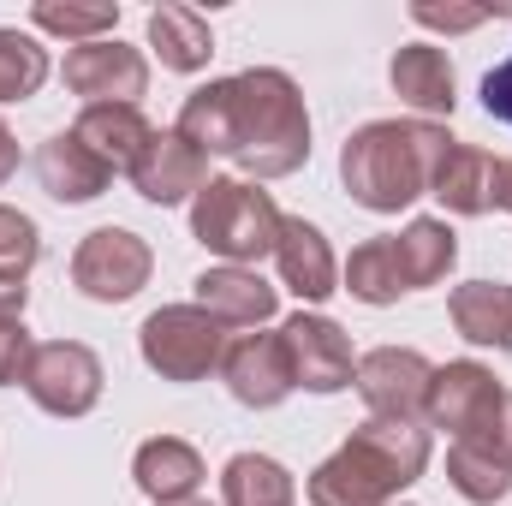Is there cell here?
Wrapping results in <instances>:
<instances>
[{
    "label": "cell",
    "instance_id": "26",
    "mask_svg": "<svg viewBox=\"0 0 512 506\" xmlns=\"http://www.w3.org/2000/svg\"><path fill=\"white\" fill-rule=\"evenodd\" d=\"M48 84V48L24 30H0V102H30Z\"/></svg>",
    "mask_w": 512,
    "mask_h": 506
},
{
    "label": "cell",
    "instance_id": "11",
    "mask_svg": "<svg viewBox=\"0 0 512 506\" xmlns=\"http://www.w3.org/2000/svg\"><path fill=\"white\" fill-rule=\"evenodd\" d=\"M280 340H286V358H292V381L304 393H340V387H352L358 358H352V340H346V328L334 316L298 310L280 328Z\"/></svg>",
    "mask_w": 512,
    "mask_h": 506
},
{
    "label": "cell",
    "instance_id": "18",
    "mask_svg": "<svg viewBox=\"0 0 512 506\" xmlns=\"http://www.w3.org/2000/svg\"><path fill=\"white\" fill-rule=\"evenodd\" d=\"M197 304H203L221 328H262V322L274 316L280 292H274L256 268L221 262V268H203V274H197Z\"/></svg>",
    "mask_w": 512,
    "mask_h": 506
},
{
    "label": "cell",
    "instance_id": "34",
    "mask_svg": "<svg viewBox=\"0 0 512 506\" xmlns=\"http://www.w3.org/2000/svg\"><path fill=\"white\" fill-rule=\"evenodd\" d=\"M12 173H18V137H12V131H6V120H0V185H6Z\"/></svg>",
    "mask_w": 512,
    "mask_h": 506
},
{
    "label": "cell",
    "instance_id": "23",
    "mask_svg": "<svg viewBox=\"0 0 512 506\" xmlns=\"http://www.w3.org/2000/svg\"><path fill=\"white\" fill-rule=\"evenodd\" d=\"M149 48L161 54L167 72H203L215 54V30L191 6H155L149 12Z\"/></svg>",
    "mask_w": 512,
    "mask_h": 506
},
{
    "label": "cell",
    "instance_id": "14",
    "mask_svg": "<svg viewBox=\"0 0 512 506\" xmlns=\"http://www.w3.org/2000/svg\"><path fill=\"white\" fill-rule=\"evenodd\" d=\"M221 381H227V393H233L239 405H251V411H274V405L298 387L280 334H239V340H227V352H221Z\"/></svg>",
    "mask_w": 512,
    "mask_h": 506
},
{
    "label": "cell",
    "instance_id": "12",
    "mask_svg": "<svg viewBox=\"0 0 512 506\" xmlns=\"http://www.w3.org/2000/svg\"><path fill=\"white\" fill-rule=\"evenodd\" d=\"M429 197L447 209V215H495L507 203V161L477 149V143H447L441 161H435V179H429Z\"/></svg>",
    "mask_w": 512,
    "mask_h": 506
},
{
    "label": "cell",
    "instance_id": "25",
    "mask_svg": "<svg viewBox=\"0 0 512 506\" xmlns=\"http://www.w3.org/2000/svg\"><path fill=\"white\" fill-rule=\"evenodd\" d=\"M346 292H352L358 304H370V310H387V304H399V298H405V274H399L393 233L364 239V245L352 251V262H346Z\"/></svg>",
    "mask_w": 512,
    "mask_h": 506
},
{
    "label": "cell",
    "instance_id": "8",
    "mask_svg": "<svg viewBox=\"0 0 512 506\" xmlns=\"http://www.w3.org/2000/svg\"><path fill=\"white\" fill-rule=\"evenodd\" d=\"M102 358L84 340H48L30 352L24 370V393L48 411V417H90L102 399Z\"/></svg>",
    "mask_w": 512,
    "mask_h": 506
},
{
    "label": "cell",
    "instance_id": "16",
    "mask_svg": "<svg viewBox=\"0 0 512 506\" xmlns=\"http://www.w3.org/2000/svg\"><path fill=\"white\" fill-rule=\"evenodd\" d=\"M387 84L405 108L417 114H453L459 108V78H453V60L447 48L435 42H405L393 60H387Z\"/></svg>",
    "mask_w": 512,
    "mask_h": 506
},
{
    "label": "cell",
    "instance_id": "5",
    "mask_svg": "<svg viewBox=\"0 0 512 506\" xmlns=\"http://www.w3.org/2000/svg\"><path fill=\"white\" fill-rule=\"evenodd\" d=\"M280 209L256 179H209L191 197V239L203 251L227 256L233 268H256L280 245Z\"/></svg>",
    "mask_w": 512,
    "mask_h": 506
},
{
    "label": "cell",
    "instance_id": "27",
    "mask_svg": "<svg viewBox=\"0 0 512 506\" xmlns=\"http://www.w3.org/2000/svg\"><path fill=\"white\" fill-rule=\"evenodd\" d=\"M447 483L465 495L471 506H495L512 495V465L489 459V453H471V447H447Z\"/></svg>",
    "mask_w": 512,
    "mask_h": 506
},
{
    "label": "cell",
    "instance_id": "28",
    "mask_svg": "<svg viewBox=\"0 0 512 506\" xmlns=\"http://www.w3.org/2000/svg\"><path fill=\"white\" fill-rule=\"evenodd\" d=\"M30 24L84 48V42H108V36H114L120 6H36V12H30Z\"/></svg>",
    "mask_w": 512,
    "mask_h": 506
},
{
    "label": "cell",
    "instance_id": "22",
    "mask_svg": "<svg viewBox=\"0 0 512 506\" xmlns=\"http://www.w3.org/2000/svg\"><path fill=\"white\" fill-rule=\"evenodd\" d=\"M393 251H399V274H405V292H423L435 280L453 274L459 262V233L435 215H417L405 233H393Z\"/></svg>",
    "mask_w": 512,
    "mask_h": 506
},
{
    "label": "cell",
    "instance_id": "2",
    "mask_svg": "<svg viewBox=\"0 0 512 506\" xmlns=\"http://www.w3.org/2000/svg\"><path fill=\"white\" fill-rule=\"evenodd\" d=\"M429 429L423 423H358L316 471H310V506H393L423 471H429Z\"/></svg>",
    "mask_w": 512,
    "mask_h": 506
},
{
    "label": "cell",
    "instance_id": "7",
    "mask_svg": "<svg viewBox=\"0 0 512 506\" xmlns=\"http://www.w3.org/2000/svg\"><path fill=\"white\" fill-rule=\"evenodd\" d=\"M149 274H155V251L137 233H126V227H96L72 251V286L84 298H96V304H126V298H137L149 286Z\"/></svg>",
    "mask_w": 512,
    "mask_h": 506
},
{
    "label": "cell",
    "instance_id": "21",
    "mask_svg": "<svg viewBox=\"0 0 512 506\" xmlns=\"http://www.w3.org/2000/svg\"><path fill=\"white\" fill-rule=\"evenodd\" d=\"M447 316H453V328L471 346L512 352V286H501V280H465V286H453Z\"/></svg>",
    "mask_w": 512,
    "mask_h": 506
},
{
    "label": "cell",
    "instance_id": "10",
    "mask_svg": "<svg viewBox=\"0 0 512 506\" xmlns=\"http://www.w3.org/2000/svg\"><path fill=\"white\" fill-rule=\"evenodd\" d=\"M429 376L435 364L411 346H376L358 358V376L352 387L364 393L370 417H387V423H417L423 417V399H429Z\"/></svg>",
    "mask_w": 512,
    "mask_h": 506
},
{
    "label": "cell",
    "instance_id": "33",
    "mask_svg": "<svg viewBox=\"0 0 512 506\" xmlns=\"http://www.w3.org/2000/svg\"><path fill=\"white\" fill-rule=\"evenodd\" d=\"M24 298H30V286L12 280V274H0V322H18L24 316Z\"/></svg>",
    "mask_w": 512,
    "mask_h": 506
},
{
    "label": "cell",
    "instance_id": "3",
    "mask_svg": "<svg viewBox=\"0 0 512 506\" xmlns=\"http://www.w3.org/2000/svg\"><path fill=\"white\" fill-rule=\"evenodd\" d=\"M447 143L453 137L435 120H370L340 149V185L358 209L399 215L417 197H429V179H435V161Z\"/></svg>",
    "mask_w": 512,
    "mask_h": 506
},
{
    "label": "cell",
    "instance_id": "4",
    "mask_svg": "<svg viewBox=\"0 0 512 506\" xmlns=\"http://www.w3.org/2000/svg\"><path fill=\"white\" fill-rule=\"evenodd\" d=\"M423 417H429V429H447L459 447L512 465V387H501L489 364H471V358L441 364L429 376Z\"/></svg>",
    "mask_w": 512,
    "mask_h": 506
},
{
    "label": "cell",
    "instance_id": "19",
    "mask_svg": "<svg viewBox=\"0 0 512 506\" xmlns=\"http://www.w3.org/2000/svg\"><path fill=\"white\" fill-rule=\"evenodd\" d=\"M36 179H42V191H48L54 203H96L114 173H108V167L72 137V126H66V131H54V137L36 143Z\"/></svg>",
    "mask_w": 512,
    "mask_h": 506
},
{
    "label": "cell",
    "instance_id": "1",
    "mask_svg": "<svg viewBox=\"0 0 512 506\" xmlns=\"http://www.w3.org/2000/svg\"><path fill=\"white\" fill-rule=\"evenodd\" d=\"M173 131L203 155H227L245 179H286L310 161V108L280 66H251L191 90Z\"/></svg>",
    "mask_w": 512,
    "mask_h": 506
},
{
    "label": "cell",
    "instance_id": "24",
    "mask_svg": "<svg viewBox=\"0 0 512 506\" xmlns=\"http://www.w3.org/2000/svg\"><path fill=\"white\" fill-rule=\"evenodd\" d=\"M298 477L268 453H233L221 471V506H292Z\"/></svg>",
    "mask_w": 512,
    "mask_h": 506
},
{
    "label": "cell",
    "instance_id": "30",
    "mask_svg": "<svg viewBox=\"0 0 512 506\" xmlns=\"http://www.w3.org/2000/svg\"><path fill=\"white\" fill-rule=\"evenodd\" d=\"M30 352H36V340H30V328H24V316H18V322H0V387L24 381Z\"/></svg>",
    "mask_w": 512,
    "mask_h": 506
},
{
    "label": "cell",
    "instance_id": "29",
    "mask_svg": "<svg viewBox=\"0 0 512 506\" xmlns=\"http://www.w3.org/2000/svg\"><path fill=\"white\" fill-rule=\"evenodd\" d=\"M36 256H42V233H36V221H30L24 209H6V203H0V274L24 280V274L36 268Z\"/></svg>",
    "mask_w": 512,
    "mask_h": 506
},
{
    "label": "cell",
    "instance_id": "20",
    "mask_svg": "<svg viewBox=\"0 0 512 506\" xmlns=\"http://www.w3.org/2000/svg\"><path fill=\"white\" fill-rule=\"evenodd\" d=\"M72 137H78V143H84L108 173H131V167H137V155H143V143L155 137V126H149L137 108L102 102V108H84V114H78Z\"/></svg>",
    "mask_w": 512,
    "mask_h": 506
},
{
    "label": "cell",
    "instance_id": "6",
    "mask_svg": "<svg viewBox=\"0 0 512 506\" xmlns=\"http://www.w3.org/2000/svg\"><path fill=\"white\" fill-rule=\"evenodd\" d=\"M137 352L161 381H203L221 370L227 328L203 304H161L137 328Z\"/></svg>",
    "mask_w": 512,
    "mask_h": 506
},
{
    "label": "cell",
    "instance_id": "15",
    "mask_svg": "<svg viewBox=\"0 0 512 506\" xmlns=\"http://www.w3.org/2000/svg\"><path fill=\"white\" fill-rule=\"evenodd\" d=\"M274 268H280V286L298 292L304 304H322V298L340 292V262H334V251H328L322 227L304 221V215H286V221H280Z\"/></svg>",
    "mask_w": 512,
    "mask_h": 506
},
{
    "label": "cell",
    "instance_id": "13",
    "mask_svg": "<svg viewBox=\"0 0 512 506\" xmlns=\"http://www.w3.org/2000/svg\"><path fill=\"white\" fill-rule=\"evenodd\" d=\"M131 185H137V197L155 203V209L191 203V197L209 185V155H203L191 137H179V131H155V137L143 143L137 167H131Z\"/></svg>",
    "mask_w": 512,
    "mask_h": 506
},
{
    "label": "cell",
    "instance_id": "37",
    "mask_svg": "<svg viewBox=\"0 0 512 506\" xmlns=\"http://www.w3.org/2000/svg\"><path fill=\"white\" fill-rule=\"evenodd\" d=\"M393 506H405V501H393Z\"/></svg>",
    "mask_w": 512,
    "mask_h": 506
},
{
    "label": "cell",
    "instance_id": "9",
    "mask_svg": "<svg viewBox=\"0 0 512 506\" xmlns=\"http://www.w3.org/2000/svg\"><path fill=\"white\" fill-rule=\"evenodd\" d=\"M60 78H66L72 96H84V108H102V102L137 108V96L149 90V60H143V48H131V42H120V36H108V42L66 48Z\"/></svg>",
    "mask_w": 512,
    "mask_h": 506
},
{
    "label": "cell",
    "instance_id": "35",
    "mask_svg": "<svg viewBox=\"0 0 512 506\" xmlns=\"http://www.w3.org/2000/svg\"><path fill=\"white\" fill-rule=\"evenodd\" d=\"M501 209L512 215V161H507V203H501Z\"/></svg>",
    "mask_w": 512,
    "mask_h": 506
},
{
    "label": "cell",
    "instance_id": "31",
    "mask_svg": "<svg viewBox=\"0 0 512 506\" xmlns=\"http://www.w3.org/2000/svg\"><path fill=\"white\" fill-rule=\"evenodd\" d=\"M411 18L423 24V30H477V24H489V6H411Z\"/></svg>",
    "mask_w": 512,
    "mask_h": 506
},
{
    "label": "cell",
    "instance_id": "32",
    "mask_svg": "<svg viewBox=\"0 0 512 506\" xmlns=\"http://www.w3.org/2000/svg\"><path fill=\"white\" fill-rule=\"evenodd\" d=\"M483 108H489V120H501V126H512V54L483 78Z\"/></svg>",
    "mask_w": 512,
    "mask_h": 506
},
{
    "label": "cell",
    "instance_id": "36",
    "mask_svg": "<svg viewBox=\"0 0 512 506\" xmlns=\"http://www.w3.org/2000/svg\"><path fill=\"white\" fill-rule=\"evenodd\" d=\"M173 506H209V501H173Z\"/></svg>",
    "mask_w": 512,
    "mask_h": 506
},
{
    "label": "cell",
    "instance_id": "17",
    "mask_svg": "<svg viewBox=\"0 0 512 506\" xmlns=\"http://www.w3.org/2000/svg\"><path fill=\"white\" fill-rule=\"evenodd\" d=\"M203 477H209V471H203V453H197L191 441H179V435H155V441H143L137 459H131V483H137L155 506L197 501Z\"/></svg>",
    "mask_w": 512,
    "mask_h": 506
}]
</instances>
